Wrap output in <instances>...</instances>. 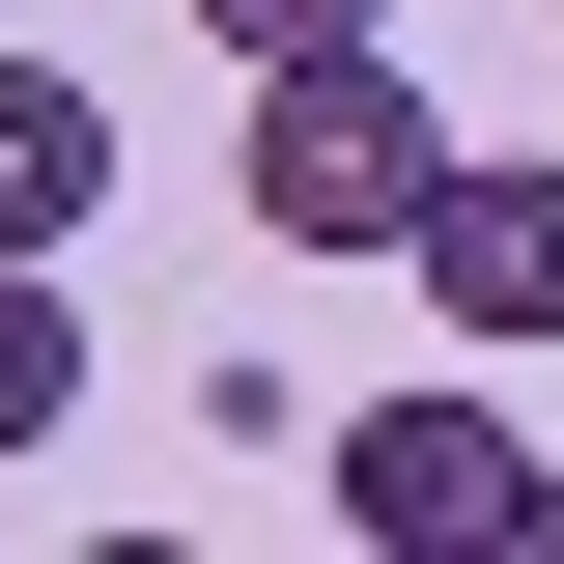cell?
Masks as SVG:
<instances>
[{"mask_svg":"<svg viewBox=\"0 0 564 564\" xmlns=\"http://www.w3.org/2000/svg\"><path fill=\"white\" fill-rule=\"evenodd\" d=\"M423 311H452V339H564V170L536 141H480V170H423Z\"/></svg>","mask_w":564,"mask_h":564,"instance_id":"cell-3","label":"cell"},{"mask_svg":"<svg viewBox=\"0 0 564 564\" xmlns=\"http://www.w3.org/2000/svg\"><path fill=\"white\" fill-rule=\"evenodd\" d=\"M57 226H113V85L0 57V254H57Z\"/></svg>","mask_w":564,"mask_h":564,"instance_id":"cell-4","label":"cell"},{"mask_svg":"<svg viewBox=\"0 0 564 564\" xmlns=\"http://www.w3.org/2000/svg\"><path fill=\"white\" fill-rule=\"evenodd\" d=\"M198 29H226V57H339L367 0H198Z\"/></svg>","mask_w":564,"mask_h":564,"instance_id":"cell-6","label":"cell"},{"mask_svg":"<svg viewBox=\"0 0 564 564\" xmlns=\"http://www.w3.org/2000/svg\"><path fill=\"white\" fill-rule=\"evenodd\" d=\"M85 423V311H57V254H0V452H57Z\"/></svg>","mask_w":564,"mask_h":564,"instance_id":"cell-5","label":"cell"},{"mask_svg":"<svg viewBox=\"0 0 564 564\" xmlns=\"http://www.w3.org/2000/svg\"><path fill=\"white\" fill-rule=\"evenodd\" d=\"M423 170H452V113L395 85V29H339V57H254V226L282 254H395Z\"/></svg>","mask_w":564,"mask_h":564,"instance_id":"cell-1","label":"cell"},{"mask_svg":"<svg viewBox=\"0 0 564 564\" xmlns=\"http://www.w3.org/2000/svg\"><path fill=\"white\" fill-rule=\"evenodd\" d=\"M311 452H339V536H367V564H480V536H536V452H508L452 367L367 395V423H311Z\"/></svg>","mask_w":564,"mask_h":564,"instance_id":"cell-2","label":"cell"},{"mask_svg":"<svg viewBox=\"0 0 564 564\" xmlns=\"http://www.w3.org/2000/svg\"><path fill=\"white\" fill-rule=\"evenodd\" d=\"M536 536H564V452H536Z\"/></svg>","mask_w":564,"mask_h":564,"instance_id":"cell-7","label":"cell"}]
</instances>
